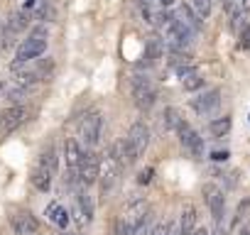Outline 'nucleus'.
I'll return each mask as SVG.
<instances>
[{"instance_id": "f257e3e1", "label": "nucleus", "mask_w": 250, "mask_h": 235, "mask_svg": "<svg viewBox=\"0 0 250 235\" xmlns=\"http://www.w3.org/2000/svg\"><path fill=\"white\" fill-rule=\"evenodd\" d=\"M150 213V206L145 198H133L128 206H125L115 220V235H130Z\"/></svg>"}, {"instance_id": "f03ea898", "label": "nucleus", "mask_w": 250, "mask_h": 235, "mask_svg": "<svg viewBox=\"0 0 250 235\" xmlns=\"http://www.w3.org/2000/svg\"><path fill=\"white\" fill-rule=\"evenodd\" d=\"M44 52H47V35H35V32H30L27 39H22V42L18 44V49H15L13 69H20V66H25V64L40 59V57H44Z\"/></svg>"}, {"instance_id": "7ed1b4c3", "label": "nucleus", "mask_w": 250, "mask_h": 235, "mask_svg": "<svg viewBox=\"0 0 250 235\" xmlns=\"http://www.w3.org/2000/svg\"><path fill=\"white\" fill-rule=\"evenodd\" d=\"M130 86H133L135 105H138L140 110H150V108L155 105V100H157V88H155V83L150 81V76L135 74L133 81H130Z\"/></svg>"}, {"instance_id": "20e7f679", "label": "nucleus", "mask_w": 250, "mask_h": 235, "mask_svg": "<svg viewBox=\"0 0 250 235\" xmlns=\"http://www.w3.org/2000/svg\"><path fill=\"white\" fill-rule=\"evenodd\" d=\"M101 133H103V115L98 110H91L81 118V125H79V135H81V142L86 147H96L98 140H101Z\"/></svg>"}, {"instance_id": "39448f33", "label": "nucleus", "mask_w": 250, "mask_h": 235, "mask_svg": "<svg viewBox=\"0 0 250 235\" xmlns=\"http://www.w3.org/2000/svg\"><path fill=\"white\" fill-rule=\"evenodd\" d=\"M98 174H101V155L98 152H83V157L79 162V169H76L79 184L88 189L98 181Z\"/></svg>"}, {"instance_id": "423d86ee", "label": "nucleus", "mask_w": 250, "mask_h": 235, "mask_svg": "<svg viewBox=\"0 0 250 235\" xmlns=\"http://www.w3.org/2000/svg\"><path fill=\"white\" fill-rule=\"evenodd\" d=\"M120 172H123V167H120L113 157H105V167L101 164V174H98L101 196H103V198L115 191V186H118V181H120Z\"/></svg>"}, {"instance_id": "0eeeda50", "label": "nucleus", "mask_w": 250, "mask_h": 235, "mask_svg": "<svg viewBox=\"0 0 250 235\" xmlns=\"http://www.w3.org/2000/svg\"><path fill=\"white\" fill-rule=\"evenodd\" d=\"M177 135H179L182 147H184L191 157H201V155H204V137H199V133H196L187 120H182V123H179Z\"/></svg>"}, {"instance_id": "6e6552de", "label": "nucleus", "mask_w": 250, "mask_h": 235, "mask_svg": "<svg viewBox=\"0 0 250 235\" xmlns=\"http://www.w3.org/2000/svg\"><path fill=\"white\" fill-rule=\"evenodd\" d=\"M27 108L25 105H10L5 110H0V133H13L22 123H27Z\"/></svg>"}, {"instance_id": "1a4fd4ad", "label": "nucleus", "mask_w": 250, "mask_h": 235, "mask_svg": "<svg viewBox=\"0 0 250 235\" xmlns=\"http://www.w3.org/2000/svg\"><path fill=\"white\" fill-rule=\"evenodd\" d=\"M10 228L15 235H37L40 233V220L30 211H15L10 215Z\"/></svg>"}, {"instance_id": "9d476101", "label": "nucleus", "mask_w": 250, "mask_h": 235, "mask_svg": "<svg viewBox=\"0 0 250 235\" xmlns=\"http://www.w3.org/2000/svg\"><path fill=\"white\" fill-rule=\"evenodd\" d=\"M201 194H204V201H206V206L211 208L213 223H221V218H223V211H226V196H223V191H221L216 184H206V186L201 189Z\"/></svg>"}, {"instance_id": "9b49d317", "label": "nucleus", "mask_w": 250, "mask_h": 235, "mask_svg": "<svg viewBox=\"0 0 250 235\" xmlns=\"http://www.w3.org/2000/svg\"><path fill=\"white\" fill-rule=\"evenodd\" d=\"M125 140H128L130 147L138 152V157H143L145 150L150 147V128L145 123H133L130 125V133H128V137H125Z\"/></svg>"}, {"instance_id": "f8f14e48", "label": "nucleus", "mask_w": 250, "mask_h": 235, "mask_svg": "<svg viewBox=\"0 0 250 235\" xmlns=\"http://www.w3.org/2000/svg\"><path fill=\"white\" fill-rule=\"evenodd\" d=\"M218 105H221V88H208V91H204L201 96H196V98L191 100V108H194L199 115H208V113H213Z\"/></svg>"}, {"instance_id": "ddd939ff", "label": "nucleus", "mask_w": 250, "mask_h": 235, "mask_svg": "<svg viewBox=\"0 0 250 235\" xmlns=\"http://www.w3.org/2000/svg\"><path fill=\"white\" fill-rule=\"evenodd\" d=\"M174 20H179L184 27H189L194 35H199L201 32V25H204V20L189 8V5H179L177 10H174Z\"/></svg>"}, {"instance_id": "4468645a", "label": "nucleus", "mask_w": 250, "mask_h": 235, "mask_svg": "<svg viewBox=\"0 0 250 235\" xmlns=\"http://www.w3.org/2000/svg\"><path fill=\"white\" fill-rule=\"evenodd\" d=\"M81 157H83V150H81V145H79L74 137H66V140H64V162H66V169L76 172V169H79V162H81Z\"/></svg>"}, {"instance_id": "2eb2a0df", "label": "nucleus", "mask_w": 250, "mask_h": 235, "mask_svg": "<svg viewBox=\"0 0 250 235\" xmlns=\"http://www.w3.org/2000/svg\"><path fill=\"white\" fill-rule=\"evenodd\" d=\"M179 81H182V88L184 91H189V93H194V91H199V88H204V74L196 69V66H189L187 71H182L179 74Z\"/></svg>"}, {"instance_id": "dca6fc26", "label": "nucleus", "mask_w": 250, "mask_h": 235, "mask_svg": "<svg viewBox=\"0 0 250 235\" xmlns=\"http://www.w3.org/2000/svg\"><path fill=\"white\" fill-rule=\"evenodd\" d=\"M165 57V39H160V37H150L147 39V44H145V61L140 64V66H150V64H155L157 59H162Z\"/></svg>"}, {"instance_id": "f3484780", "label": "nucleus", "mask_w": 250, "mask_h": 235, "mask_svg": "<svg viewBox=\"0 0 250 235\" xmlns=\"http://www.w3.org/2000/svg\"><path fill=\"white\" fill-rule=\"evenodd\" d=\"M194 228H196V208H194L191 203H187V206L182 208L179 220H177V230H179V235H191Z\"/></svg>"}, {"instance_id": "a211bd4d", "label": "nucleus", "mask_w": 250, "mask_h": 235, "mask_svg": "<svg viewBox=\"0 0 250 235\" xmlns=\"http://www.w3.org/2000/svg\"><path fill=\"white\" fill-rule=\"evenodd\" d=\"M76 215H79V223H91L93 220V201L86 191L76 194Z\"/></svg>"}, {"instance_id": "6ab92c4d", "label": "nucleus", "mask_w": 250, "mask_h": 235, "mask_svg": "<svg viewBox=\"0 0 250 235\" xmlns=\"http://www.w3.org/2000/svg\"><path fill=\"white\" fill-rule=\"evenodd\" d=\"M40 167H44L52 176H57V172H59V155H57V147L54 145H47L44 150H42V155H40V162H37Z\"/></svg>"}, {"instance_id": "aec40b11", "label": "nucleus", "mask_w": 250, "mask_h": 235, "mask_svg": "<svg viewBox=\"0 0 250 235\" xmlns=\"http://www.w3.org/2000/svg\"><path fill=\"white\" fill-rule=\"evenodd\" d=\"M47 218H49L57 228H62V230L69 225V213H66V208H64L62 203H57V201L47 206Z\"/></svg>"}, {"instance_id": "412c9836", "label": "nucleus", "mask_w": 250, "mask_h": 235, "mask_svg": "<svg viewBox=\"0 0 250 235\" xmlns=\"http://www.w3.org/2000/svg\"><path fill=\"white\" fill-rule=\"evenodd\" d=\"M52 179H54V176H52L44 167H40V164L35 167V172H32V186H35L37 191L47 194V191L52 189Z\"/></svg>"}, {"instance_id": "4be33fe9", "label": "nucleus", "mask_w": 250, "mask_h": 235, "mask_svg": "<svg viewBox=\"0 0 250 235\" xmlns=\"http://www.w3.org/2000/svg\"><path fill=\"white\" fill-rule=\"evenodd\" d=\"M233 128V120H230V115H223V118H213V120L208 123V133L213 137H226Z\"/></svg>"}, {"instance_id": "5701e85b", "label": "nucleus", "mask_w": 250, "mask_h": 235, "mask_svg": "<svg viewBox=\"0 0 250 235\" xmlns=\"http://www.w3.org/2000/svg\"><path fill=\"white\" fill-rule=\"evenodd\" d=\"M182 120H184V118L179 115L177 108H165V113H162V125H165V130H177Z\"/></svg>"}, {"instance_id": "b1692460", "label": "nucleus", "mask_w": 250, "mask_h": 235, "mask_svg": "<svg viewBox=\"0 0 250 235\" xmlns=\"http://www.w3.org/2000/svg\"><path fill=\"white\" fill-rule=\"evenodd\" d=\"M35 61H37V64H35L32 69L37 71L40 81H47V78L52 76V71H54V61H52L49 57H47V59H44V57H40V59H35Z\"/></svg>"}, {"instance_id": "393cba45", "label": "nucleus", "mask_w": 250, "mask_h": 235, "mask_svg": "<svg viewBox=\"0 0 250 235\" xmlns=\"http://www.w3.org/2000/svg\"><path fill=\"white\" fill-rule=\"evenodd\" d=\"M27 96H30V88H22V86H13V88L5 91V98H8L13 105H22Z\"/></svg>"}, {"instance_id": "a878e982", "label": "nucleus", "mask_w": 250, "mask_h": 235, "mask_svg": "<svg viewBox=\"0 0 250 235\" xmlns=\"http://www.w3.org/2000/svg\"><path fill=\"white\" fill-rule=\"evenodd\" d=\"M201 20H206L211 15V0H191V5H189Z\"/></svg>"}, {"instance_id": "bb28decb", "label": "nucleus", "mask_w": 250, "mask_h": 235, "mask_svg": "<svg viewBox=\"0 0 250 235\" xmlns=\"http://www.w3.org/2000/svg\"><path fill=\"white\" fill-rule=\"evenodd\" d=\"M238 37H240V42H238V49H250V22L245 25V30H243Z\"/></svg>"}, {"instance_id": "cd10ccee", "label": "nucleus", "mask_w": 250, "mask_h": 235, "mask_svg": "<svg viewBox=\"0 0 250 235\" xmlns=\"http://www.w3.org/2000/svg\"><path fill=\"white\" fill-rule=\"evenodd\" d=\"M167 230H169V223H167V220H160V223H155V225L150 228L147 235H167Z\"/></svg>"}, {"instance_id": "c85d7f7f", "label": "nucleus", "mask_w": 250, "mask_h": 235, "mask_svg": "<svg viewBox=\"0 0 250 235\" xmlns=\"http://www.w3.org/2000/svg\"><path fill=\"white\" fill-rule=\"evenodd\" d=\"M147 233H150V213L145 215V220H143V223H140V225L130 233V235H147Z\"/></svg>"}, {"instance_id": "c756f323", "label": "nucleus", "mask_w": 250, "mask_h": 235, "mask_svg": "<svg viewBox=\"0 0 250 235\" xmlns=\"http://www.w3.org/2000/svg\"><path fill=\"white\" fill-rule=\"evenodd\" d=\"M211 159H213V162H226V159H228V152H226V150H223V152L216 150V152H211Z\"/></svg>"}, {"instance_id": "7c9ffc66", "label": "nucleus", "mask_w": 250, "mask_h": 235, "mask_svg": "<svg viewBox=\"0 0 250 235\" xmlns=\"http://www.w3.org/2000/svg\"><path fill=\"white\" fill-rule=\"evenodd\" d=\"M150 179H152V169H145V172H140V176H138L140 184H150Z\"/></svg>"}, {"instance_id": "2f4dec72", "label": "nucleus", "mask_w": 250, "mask_h": 235, "mask_svg": "<svg viewBox=\"0 0 250 235\" xmlns=\"http://www.w3.org/2000/svg\"><path fill=\"white\" fill-rule=\"evenodd\" d=\"M157 3H160V8H165V10H167V8H172V5L177 3V0H157Z\"/></svg>"}, {"instance_id": "473e14b6", "label": "nucleus", "mask_w": 250, "mask_h": 235, "mask_svg": "<svg viewBox=\"0 0 250 235\" xmlns=\"http://www.w3.org/2000/svg\"><path fill=\"white\" fill-rule=\"evenodd\" d=\"M213 235H226V225H223V223H216V230H213Z\"/></svg>"}, {"instance_id": "72a5a7b5", "label": "nucleus", "mask_w": 250, "mask_h": 235, "mask_svg": "<svg viewBox=\"0 0 250 235\" xmlns=\"http://www.w3.org/2000/svg\"><path fill=\"white\" fill-rule=\"evenodd\" d=\"M238 5H240L243 13H248V10H250V0H238Z\"/></svg>"}, {"instance_id": "f704fd0d", "label": "nucleus", "mask_w": 250, "mask_h": 235, "mask_svg": "<svg viewBox=\"0 0 250 235\" xmlns=\"http://www.w3.org/2000/svg\"><path fill=\"white\" fill-rule=\"evenodd\" d=\"M167 235H179V230H177V223H169V230H167Z\"/></svg>"}, {"instance_id": "c9c22d12", "label": "nucleus", "mask_w": 250, "mask_h": 235, "mask_svg": "<svg viewBox=\"0 0 250 235\" xmlns=\"http://www.w3.org/2000/svg\"><path fill=\"white\" fill-rule=\"evenodd\" d=\"M191 235H208V230H206V228H194Z\"/></svg>"}, {"instance_id": "e433bc0d", "label": "nucleus", "mask_w": 250, "mask_h": 235, "mask_svg": "<svg viewBox=\"0 0 250 235\" xmlns=\"http://www.w3.org/2000/svg\"><path fill=\"white\" fill-rule=\"evenodd\" d=\"M27 8H35V0H25V10Z\"/></svg>"}, {"instance_id": "4c0bfd02", "label": "nucleus", "mask_w": 250, "mask_h": 235, "mask_svg": "<svg viewBox=\"0 0 250 235\" xmlns=\"http://www.w3.org/2000/svg\"><path fill=\"white\" fill-rule=\"evenodd\" d=\"M238 235H250V228H243V230H240Z\"/></svg>"}, {"instance_id": "58836bf2", "label": "nucleus", "mask_w": 250, "mask_h": 235, "mask_svg": "<svg viewBox=\"0 0 250 235\" xmlns=\"http://www.w3.org/2000/svg\"><path fill=\"white\" fill-rule=\"evenodd\" d=\"M62 235H74V233H62Z\"/></svg>"}]
</instances>
